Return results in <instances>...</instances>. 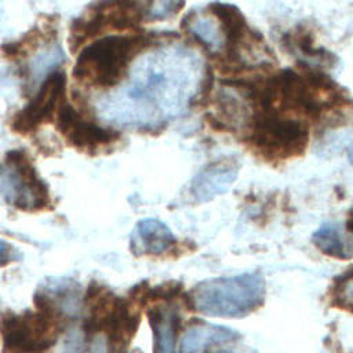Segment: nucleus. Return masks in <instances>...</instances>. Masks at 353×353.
<instances>
[{"label": "nucleus", "mask_w": 353, "mask_h": 353, "mask_svg": "<svg viewBox=\"0 0 353 353\" xmlns=\"http://www.w3.org/2000/svg\"><path fill=\"white\" fill-rule=\"evenodd\" d=\"M266 295L259 272L208 279L189 292L192 309L212 317H243L258 309Z\"/></svg>", "instance_id": "f257e3e1"}, {"label": "nucleus", "mask_w": 353, "mask_h": 353, "mask_svg": "<svg viewBox=\"0 0 353 353\" xmlns=\"http://www.w3.org/2000/svg\"><path fill=\"white\" fill-rule=\"evenodd\" d=\"M146 43L142 34L103 36L80 51L73 74L90 87L110 88L123 79L128 63Z\"/></svg>", "instance_id": "f03ea898"}, {"label": "nucleus", "mask_w": 353, "mask_h": 353, "mask_svg": "<svg viewBox=\"0 0 353 353\" xmlns=\"http://www.w3.org/2000/svg\"><path fill=\"white\" fill-rule=\"evenodd\" d=\"M0 193L12 207L39 211L51 205L48 188L22 150L7 152L0 163Z\"/></svg>", "instance_id": "7ed1b4c3"}, {"label": "nucleus", "mask_w": 353, "mask_h": 353, "mask_svg": "<svg viewBox=\"0 0 353 353\" xmlns=\"http://www.w3.org/2000/svg\"><path fill=\"white\" fill-rule=\"evenodd\" d=\"M307 125L284 112L258 110L254 119L252 143L269 157H291L301 154L307 143Z\"/></svg>", "instance_id": "20e7f679"}, {"label": "nucleus", "mask_w": 353, "mask_h": 353, "mask_svg": "<svg viewBox=\"0 0 353 353\" xmlns=\"http://www.w3.org/2000/svg\"><path fill=\"white\" fill-rule=\"evenodd\" d=\"M1 332L10 353H44L57 339L55 320L47 309L3 317Z\"/></svg>", "instance_id": "39448f33"}, {"label": "nucleus", "mask_w": 353, "mask_h": 353, "mask_svg": "<svg viewBox=\"0 0 353 353\" xmlns=\"http://www.w3.org/2000/svg\"><path fill=\"white\" fill-rule=\"evenodd\" d=\"M87 301L90 305L88 327L105 331L113 343H128L139 324V316L131 312L128 303L99 285L91 290Z\"/></svg>", "instance_id": "423d86ee"}, {"label": "nucleus", "mask_w": 353, "mask_h": 353, "mask_svg": "<svg viewBox=\"0 0 353 353\" xmlns=\"http://www.w3.org/2000/svg\"><path fill=\"white\" fill-rule=\"evenodd\" d=\"M66 77L63 72L48 73L36 95L11 120V130L18 134L36 131L41 124L52 120L65 101Z\"/></svg>", "instance_id": "0eeeda50"}, {"label": "nucleus", "mask_w": 353, "mask_h": 353, "mask_svg": "<svg viewBox=\"0 0 353 353\" xmlns=\"http://www.w3.org/2000/svg\"><path fill=\"white\" fill-rule=\"evenodd\" d=\"M55 127L68 143L94 153L98 148L112 143L119 138V134L110 130H105L98 124L85 120L66 99L58 108L55 114Z\"/></svg>", "instance_id": "6e6552de"}, {"label": "nucleus", "mask_w": 353, "mask_h": 353, "mask_svg": "<svg viewBox=\"0 0 353 353\" xmlns=\"http://www.w3.org/2000/svg\"><path fill=\"white\" fill-rule=\"evenodd\" d=\"M175 243L171 229L159 219L148 218L137 223L131 236V248L137 255H159Z\"/></svg>", "instance_id": "1a4fd4ad"}, {"label": "nucleus", "mask_w": 353, "mask_h": 353, "mask_svg": "<svg viewBox=\"0 0 353 353\" xmlns=\"http://www.w3.org/2000/svg\"><path fill=\"white\" fill-rule=\"evenodd\" d=\"M239 334L225 325L211 323H196L182 336L181 353H201L211 346L233 342Z\"/></svg>", "instance_id": "9d476101"}, {"label": "nucleus", "mask_w": 353, "mask_h": 353, "mask_svg": "<svg viewBox=\"0 0 353 353\" xmlns=\"http://www.w3.org/2000/svg\"><path fill=\"white\" fill-rule=\"evenodd\" d=\"M237 178V168L226 163L212 164L201 170L193 182L192 193L199 201H208L218 194L225 193Z\"/></svg>", "instance_id": "9b49d317"}, {"label": "nucleus", "mask_w": 353, "mask_h": 353, "mask_svg": "<svg viewBox=\"0 0 353 353\" xmlns=\"http://www.w3.org/2000/svg\"><path fill=\"white\" fill-rule=\"evenodd\" d=\"M154 353H175L179 316L174 306H154L148 312Z\"/></svg>", "instance_id": "f8f14e48"}, {"label": "nucleus", "mask_w": 353, "mask_h": 353, "mask_svg": "<svg viewBox=\"0 0 353 353\" xmlns=\"http://www.w3.org/2000/svg\"><path fill=\"white\" fill-rule=\"evenodd\" d=\"M312 239L316 247L328 256L338 259H349L353 256L352 247L347 245V243L345 241L339 226L332 222L323 223L313 233Z\"/></svg>", "instance_id": "ddd939ff"}, {"label": "nucleus", "mask_w": 353, "mask_h": 353, "mask_svg": "<svg viewBox=\"0 0 353 353\" xmlns=\"http://www.w3.org/2000/svg\"><path fill=\"white\" fill-rule=\"evenodd\" d=\"M190 30L201 43H204L208 47L219 48L223 43L221 26L218 22L214 23L212 19L194 18L190 22Z\"/></svg>", "instance_id": "4468645a"}, {"label": "nucleus", "mask_w": 353, "mask_h": 353, "mask_svg": "<svg viewBox=\"0 0 353 353\" xmlns=\"http://www.w3.org/2000/svg\"><path fill=\"white\" fill-rule=\"evenodd\" d=\"M183 7V3L181 1H157V3H150L148 14L152 18H167L174 14H176L181 8Z\"/></svg>", "instance_id": "2eb2a0df"}, {"label": "nucleus", "mask_w": 353, "mask_h": 353, "mask_svg": "<svg viewBox=\"0 0 353 353\" xmlns=\"http://www.w3.org/2000/svg\"><path fill=\"white\" fill-rule=\"evenodd\" d=\"M18 258V252L14 250V247L6 240L0 239V266H6L10 262L17 261Z\"/></svg>", "instance_id": "dca6fc26"}, {"label": "nucleus", "mask_w": 353, "mask_h": 353, "mask_svg": "<svg viewBox=\"0 0 353 353\" xmlns=\"http://www.w3.org/2000/svg\"><path fill=\"white\" fill-rule=\"evenodd\" d=\"M346 228L350 233H353V211H350L349 216H347V221H346Z\"/></svg>", "instance_id": "f3484780"}, {"label": "nucleus", "mask_w": 353, "mask_h": 353, "mask_svg": "<svg viewBox=\"0 0 353 353\" xmlns=\"http://www.w3.org/2000/svg\"><path fill=\"white\" fill-rule=\"evenodd\" d=\"M347 159H349L350 164H353V143H352L350 148L347 149Z\"/></svg>", "instance_id": "a211bd4d"}, {"label": "nucleus", "mask_w": 353, "mask_h": 353, "mask_svg": "<svg viewBox=\"0 0 353 353\" xmlns=\"http://www.w3.org/2000/svg\"><path fill=\"white\" fill-rule=\"evenodd\" d=\"M218 353H233V352H229V350H223V352H218Z\"/></svg>", "instance_id": "6ab92c4d"}]
</instances>
